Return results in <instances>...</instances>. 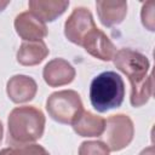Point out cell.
I'll list each match as a JSON object with an SVG mask.
<instances>
[{
	"label": "cell",
	"instance_id": "obj_15",
	"mask_svg": "<svg viewBox=\"0 0 155 155\" xmlns=\"http://www.w3.org/2000/svg\"><path fill=\"white\" fill-rule=\"evenodd\" d=\"M0 155H50V153L39 144H25L5 148L0 151Z\"/></svg>",
	"mask_w": 155,
	"mask_h": 155
},
{
	"label": "cell",
	"instance_id": "obj_16",
	"mask_svg": "<svg viewBox=\"0 0 155 155\" xmlns=\"http://www.w3.org/2000/svg\"><path fill=\"white\" fill-rule=\"evenodd\" d=\"M110 150L104 142L86 140L79 148V155H109Z\"/></svg>",
	"mask_w": 155,
	"mask_h": 155
},
{
	"label": "cell",
	"instance_id": "obj_6",
	"mask_svg": "<svg viewBox=\"0 0 155 155\" xmlns=\"http://www.w3.org/2000/svg\"><path fill=\"white\" fill-rule=\"evenodd\" d=\"M96 27L97 25L94 23L91 11L86 7L79 6L73 10L70 16L65 21L64 35L70 42L81 46L85 36Z\"/></svg>",
	"mask_w": 155,
	"mask_h": 155
},
{
	"label": "cell",
	"instance_id": "obj_2",
	"mask_svg": "<svg viewBox=\"0 0 155 155\" xmlns=\"http://www.w3.org/2000/svg\"><path fill=\"white\" fill-rule=\"evenodd\" d=\"M45 124V115L36 107L23 105L12 109L7 119V143L13 147L33 144L42 137Z\"/></svg>",
	"mask_w": 155,
	"mask_h": 155
},
{
	"label": "cell",
	"instance_id": "obj_12",
	"mask_svg": "<svg viewBox=\"0 0 155 155\" xmlns=\"http://www.w3.org/2000/svg\"><path fill=\"white\" fill-rule=\"evenodd\" d=\"M97 15L104 27H114L120 24L127 13L126 1H97Z\"/></svg>",
	"mask_w": 155,
	"mask_h": 155
},
{
	"label": "cell",
	"instance_id": "obj_11",
	"mask_svg": "<svg viewBox=\"0 0 155 155\" xmlns=\"http://www.w3.org/2000/svg\"><path fill=\"white\" fill-rule=\"evenodd\" d=\"M73 130L81 137H99L105 128V120L91 111L82 110L71 124Z\"/></svg>",
	"mask_w": 155,
	"mask_h": 155
},
{
	"label": "cell",
	"instance_id": "obj_14",
	"mask_svg": "<svg viewBox=\"0 0 155 155\" xmlns=\"http://www.w3.org/2000/svg\"><path fill=\"white\" fill-rule=\"evenodd\" d=\"M50 53L44 41H23L17 51V62L31 67L41 63Z\"/></svg>",
	"mask_w": 155,
	"mask_h": 155
},
{
	"label": "cell",
	"instance_id": "obj_18",
	"mask_svg": "<svg viewBox=\"0 0 155 155\" xmlns=\"http://www.w3.org/2000/svg\"><path fill=\"white\" fill-rule=\"evenodd\" d=\"M139 155H155V153H154V147H153V145H150V147H148V148L143 149V150L140 151V154H139Z\"/></svg>",
	"mask_w": 155,
	"mask_h": 155
},
{
	"label": "cell",
	"instance_id": "obj_20",
	"mask_svg": "<svg viewBox=\"0 0 155 155\" xmlns=\"http://www.w3.org/2000/svg\"><path fill=\"white\" fill-rule=\"evenodd\" d=\"M2 133H4V127H2V124H1V121H0V142H1V139H2Z\"/></svg>",
	"mask_w": 155,
	"mask_h": 155
},
{
	"label": "cell",
	"instance_id": "obj_5",
	"mask_svg": "<svg viewBox=\"0 0 155 155\" xmlns=\"http://www.w3.org/2000/svg\"><path fill=\"white\" fill-rule=\"evenodd\" d=\"M102 136L110 151L122 150L133 139V121L125 114L111 115L105 120V128Z\"/></svg>",
	"mask_w": 155,
	"mask_h": 155
},
{
	"label": "cell",
	"instance_id": "obj_19",
	"mask_svg": "<svg viewBox=\"0 0 155 155\" xmlns=\"http://www.w3.org/2000/svg\"><path fill=\"white\" fill-rule=\"evenodd\" d=\"M8 4H10L8 0H5V1H4V0H0V12H2V11L6 8V6H7Z\"/></svg>",
	"mask_w": 155,
	"mask_h": 155
},
{
	"label": "cell",
	"instance_id": "obj_1",
	"mask_svg": "<svg viewBox=\"0 0 155 155\" xmlns=\"http://www.w3.org/2000/svg\"><path fill=\"white\" fill-rule=\"evenodd\" d=\"M113 61L116 69L130 80V102L132 107L138 108L148 103L153 94V76L151 74L148 75L150 62L147 56L131 48H120L116 51Z\"/></svg>",
	"mask_w": 155,
	"mask_h": 155
},
{
	"label": "cell",
	"instance_id": "obj_8",
	"mask_svg": "<svg viewBox=\"0 0 155 155\" xmlns=\"http://www.w3.org/2000/svg\"><path fill=\"white\" fill-rule=\"evenodd\" d=\"M81 46L91 56L101 61H110L116 53V47L114 46V44L110 41L107 34L97 27L93 28L85 36L81 42Z\"/></svg>",
	"mask_w": 155,
	"mask_h": 155
},
{
	"label": "cell",
	"instance_id": "obj_13",
	"mask_svg": "<svg viewBox=\"0 0 155 155\" xmlns=\"http://www.w3.org/2000/svg\"><path fill=\"white\" fill-rule=\"evenodd\" d=\"M69 6V1L61 0H30L28 1L29 11L38 16L42 22H53L62 16Z\"/></svg>",
	"mask_w": 155,
	"mask_h": 155
},
{
	"label": "cell",
	"instance_id": "obj_4",
	"mask_svg": "<svg viewBox=\"0 0 155 155\" xmlns=\"http://www.w3.org/2000/svg\"><path fill=\"white\" fill-rule=\"evenodd\" d=\"M46 110L51 119L59 124L71 125L84 110L80 94L74 90H62L51 93L46 101Z\"/></svg>",
	"mask_w": 155,
	"mask_h": 155
},
{
	"label": "cell",
	"instance_id": "obj_9",
	"mask_svg": "<svg viewBox=\"0 0 155 155\" xmlns=\"http://www.w3.org/2000/svg\"><path fill=\"white\" fill-rule=\"evenodd\" d=\"M45 82L51 87H59L70 84L75 78L74 67L63 58L50 61L42 70Z\"/></svg>",
	"mask_w": 155,
	"mask_h": 155
},
{
	"label": "cell",
	"instance_id": "obj_3",
	"mask_svg": "<svg viewBox=\"0 0 155 155\" xmlns=\"http://www.w3.org/2000/svg\"><path fill=\"white\" fill-rule=\"evenodd\" d=\"M125 97V82L115 71H103L90 85V101L98 113L119 108Z\"/></svg>",
	"mask_w": 155,
	"mask_h": 155
},
{
	"label": "cell",
	"instance_id": "obj_10",
	"mask_svg": "<svg viewBox=\"0 0 155 155\" xmlns=\"http://www.w3.org/2000/svg\"><path fill=\"white\" fill-rule=\"evenodd\" d=\"M6 92L13 103H27L35 97L38 85L35 80L28 75H15L7 81Z\"/></svg>",
	"mask_w": 155,
	"mask_h": 155
},
{
	"label": "cell",
	"instance_id": "obj_7",
	"mask_svg": "<svg viewBox=\"0 0 155 155\" xmlns=\"http://www.w3.org/2000/svg\"><path fill=\"white\" fill-rule=\"evenodd\" d=\"M15 29L24 41H42L47 36L46 23L30 11H24L16 16Z\"/></svg>",
	"mask_w": 155,
	"mask_h": 155
},
{
	"label": "cell",
	"instance_id": "obj_17",
	"mask_svg": "<svg viewBox=\"0 0 155 155\" xmlns=\"http://www.w3.org/2000/svg\"><path fill=\"white\" fill-rule=\"evenodd\" d=\"M140 18H142L143 25L148 30L150 31L155 30V2L154 1H147L145 4H143L142 11H140Z\"/></svg>",
	"mask_w": 155,
	"mask_h": 155
}]
</instances>
